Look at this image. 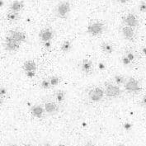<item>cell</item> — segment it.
Returning <instances> with one entry per match:
<instances>
[{"instance_id":"1","label":"cell","mask_w":146,"mask_h":146,"mask_svg":"<svg viewBox=\"0 0 146 146\" xmlns=\"http://www.w3.org/2000/svg\"><path fill=\"white\" fill-rule=\"evenodd\" d=\"M70 11H71V4L68 0H64L60 2L54 8L55 15L62 19L66 18L69 16Z\"/></svg>"},{"instance_id":"2","label":"cell","mask_w":146,"mask_h":146,"mask_svg":"<svg viewBox=\"0 0 146 146\" xmlns=\"http://www.w3.org/2000/svg\"><path fill=\"white\" fill-rule=\"evenodd\" d=\"M105 25L102 22H92L87 27V32L92 36H98L103 33Z\"/></svg>"},{"instance_id":"3","label":"cell","mask_w":146,"mask_h":146,"mask_svg":"<svg viewBox=\"0 0 146 146\" xmlns=\"http://www.w3.org/2000/svg\"><path fill=\"white\" fill-rule=\"evenodd\" d=\"M104 91H105V95L111 98H117L121 96L122 93V91L121 90L120 87L112 83H106Z\"/></svg>"},{"instance_id":"4","label":"cell","mask_w":146,"mask_h":146,"mask_svg":"<svg viewBox=\"0 0 146 146\" xmlns=\"http://www.w3.org/2000/svg\"><path fill=\"white\" fill-rule=\"evenodd\" d=\"M88 98L92 102H99L105 96V91L99 87H95L88 91Z\"/></svg>"},{"instance_id":"5","label":"cell","mask_w":146,"mask_h":146,"mask_svg":"<svg viewBox=\"0 0 146 146\" xmlns=\"http://www.w3.org/2000/svg\"><path fill=\"white\" fill-rule=\"evenodd\" d=\"M125 89L130 93H139L141 91V86L137 79L134 78H130L126 80L124 85Z\"/></svg>"},{"instance_id":"6","label":"cell","mask_w":146,"mask_h":146,"mask_svg":"<svg viewBox=\"0 0 146 146\" xmlns=\"http://www.w3.org/2000/svg\"><path fill=\"white\" fill-rule=\"evenodd\" d=\"M21 43L16 41L14 39L8 36L4 40V48L6 50L10 52H15L17 50H19Z\"/></svg>"},{"instance_id":"7","label":"cell","mask_w":146,"mask_h":146,"mask_svg":"<svg viewBox=\"0 0 146 146\" xmlns=\"http://www.w3.org/2000/svg\"><path fill=\"white\" fill-rule=\"evenodd\" d=\"M44 109L48 115H54L59 112L60 107L53 101H46L44 103Z\"/></svg>"},{"instance_id":"8","label":"cell","mask_w":146,"mask_h":146,"mask_svg":"<svg viewBox=\"0 0 146 146\" xmlns=\"http://www.w3.org/2000/svg\"><path fill=\"white\" fill-rule=\"evenodd\" d=\"M53 37H54V31L49 27L44 28L39 32V39L42 43L46 41H51Z\"/></svg>"},{"instance_id":"9","label":"cell","mask_w":146,"mask_h":146,"mask_svg":"<svg viewBox=\"0 0 146 146\" xmlns=\"http://www.w3.org/2000/svg\"><path fill=\"white\" fill-rule=\"evenodd\" d=\"M123 23L125 26L135 28L139 26V19L135 14L128 13L123 17Z\"/></svg>"},{"instance_id":"10","label":"cell","mask_w":146,"mask_h":146,"mask_svg":"<svg viewBox=\"0 0 146 146\" xmlns=\"http://www.w3.org/2000/svg\"><path fill=\"white\" fill-rule=\"evenodd\" d=\"M79 67H80L81 71L84 73L85 74H92V69H93L92 61L89 59H84L80 62Z\"/></svg>"},{"instance_id":"11","label":"cell","mask_w":146,"mask_h":146,"mask_svg":"<svg viewBox=\"0 0 146 146\" xmlns=\"http://www.w3.org/2000/svg\"><path fill=\"white\" fill-rule=\"evenodd\" d=\"M10 37H12L13 39H14L16 41L19 42V43H23L25 42L27 40V36L26 34L20 31H9L8 33Z\"/></svg>"},{"instance_id":"12","label":"cell","mask_w":146,"mask_h":146,"mask_svg":"<svg viewBox=\"0 0 146 146\" xmlns=\"http://www.w3.org/2000/svg\"><path fill=\"white\" fill-rule=\"evenodd\" d=\"M121 33H122V36H123L125 39H126V40H128L130 41L134 40L135 36L134 28L124 25L123 27H121Z\"/></svg>"},{"instance_id":"13","label":"cell","mask_w":146,"mask_h":146,"mask_svg":"<svg viewBox=\"0 0 146 146\" xmlns=\"http://www.w3.org/2000/svg\"><path fill=\"white\" fill-rule=\"evenodd\" d=\"M31 112L34 117H36L37 119H41L44 116L46 111H45L44 108H42L40 106L35 105V106H32L31 108Z\"/></svg>"},{"instance_id":"14","label":"cell","mask_w":146,"mask_h":146,"mask_svg":"<svg viewBox=\"0 0 146 146\" xmlns=\"http://www.w3.org/2000/svg\"><path fill=\"white\" fill-rule=\"evenodd\" d=\"M23 8H24V3L23 1L20 0H15L9 5V10L11 12H15L18 13L23 10Z\"/></svg>"},{"instance_id":"15","label":"cell","mask_w":146,"mask_h":146,"mask_svg":"<svg viewBox=\"0 0 146 146\" xmlns=\"http://www.w3.org/2000/svg\"><path fill=\"white\" fill-rule=\"evenodd\" d=\"M36 64L33 60H27L24 62L23 65V69L25 72L29 71H36Z\"/></svg>"},{"instance_id":"16","label":"cell","mask_w":146,"mask_h":146,"mask_svg":"<svg viewBox=\"0 0 146 146\" xmlns=\"http://www.w3.org/2000/svg\"><path fill=\"white\" fill-rule=\"evenodd\" d=\"M102 50L107 54H111L114 52V47L109 42H103L101 45Z\"/></svg>"},{"instance_id":"17","label":"cell","mask_w":146,"mask_h":146,"mask_svg":"<svg viewBox=\"0 0 146 146\" xmlns=\"http://www.w3.org/2000/svg\"><path fill=\"white\" fill-rule=\"evenodd\" d=\"M72 47H73L72 42L69 40H65L62 42L61 46H60V50L64 53H68L72 50Z\"/></svg>"},{"instance_id":"18","label":"cell","mask_w":146,"mask_h":146,"mask_svg":"<svg viewBox=\"0 0 146 146\" xmlns=\"http://www.w3.org/2000/svg\"><path fill=\"white\" fill-rule=\"evenodd\" d=\"M20 18V15L18 13H15V12H11L9 11L7 14V19L11 23H16L19 20Z\"/></svg>"},{"instance_id":"19","label":"cell","mask_w":146,"mask_h":146,"mask_svg":"<svg viewBox=\"0 0 146 146\" xmlns=\"http://www.w3.org/2000/svg\"><path fill=\"white\" fill-rule=\"evenodd\" d=\"M54 97L57 102H63L65 99V92L62 90H58L54 93Z\"/></svg>"},{"instance_id":"20","label":"cell","mask_w":146,"mask_h":146,"mask_svg":"<svg viewBox=\"0 0 146 146\" xmlns=\"http://www.w3.org/2000/svg\"><path fill=\"white\" fill-rule=\"evenodd\" d=\"M113 78H114V81H115V84L118 85V86L125 85L126 80H127V78H125L123 75H121V74H115Z\"/></svg>"},{"instance_id":"21","label":"cell","mask_w":146,"mask_h":146,"mask_svg":"<svg viewBox=\"0 0 146 146\" xmlns=\"http://www.w3.org/2000/svg\"><path fill=\"white\" fill-rule=\"evenodd\" d=\"M40 88H43V89H50L51 88V85H50V80L49 78H43L40 82Z\"/></svg>"},{"instance_id":"22","label":"cell","mask_w":146,"mask_h":146,"mask_svg":"<svg viewBox=\"0 0 146 146\" xmlns=\"http://www.w3.org/2000/svg\"><path fill=\"white\" fill-rule=\"evenodd\" d=\"M125 55L132 63H134V62L136 60V54H135V52H133L132 50H127V51L125 53Z\"/></svg>"},{"instance_id":"23","label":"cell","mask_w":146,"mask_h":146,"mask_svg":"<svg viewBox=\"0 0 146 146\" xmlns=\"http://www.w3.org/2000/svg\"><path fill=\"white\" fill-rule=\"evenodd\" d=\"M49 80H50V85L51 87H55L57 85L59 84L60 83V78L56 75H53V76H50L49 78Z\"/></svg>"},{"instance_id":"24","label":"cell","mask_w":146,"mask_h":146,"mask_svg":"<svg viewBox=\"0 0 146 146\" xmlns=\"http://www.w3.org/2000/svg\"><path fill=\"white\" fill-rule=\"evenodd\" d=\"M122 127H123V129L125 131L130 132V131H132V129H133V124H131V122H129V121H126V122H125V123L122 125Z\"/></svg>"},{"instance_id":"25","label":"cell","mask_w":146,"mask_h":146,"mask_svg":"<svg viewBox=\"0 0 146 146\" xmlns=\"http://www.w3.org/2000/svg\"><path fill=\"white\" fill-rule=\"evenodd\" d=\"M139 11L142 13H146V2L145 1H142L139 3Z\"/></svg>"},{"instance_id":"26","label":"cell","mask_w":146,"mask_h":146,"mask_svg":"<svg viewBox=\"0 0 146 146\" xmlns=\"http://www.w3.org/2000/svg\"><path fill=\"white\" fill-rule=\"evenodd\" d=\"M121 63L123 64V65H125V66H131V64H133L125 54H124L123 56H122V58H121Z\"/></svg>"},{"instance_id":"27","label":"cell","mask_w":146,"mask_h":146,"mask_svg":"<svg viewBox=\"0 0 146 146\" xmlns=\"http://www.w3.org/2000/svg\"><path fill=\"white\" fill-rule=\"evenodd\" d=\"M8 93V90L5 87H1V89H0V94H1V102L2 100H3V98H5V96L7 95Z\"/></svg>"},{"instance_id":"28","label":"cell","mask_w":146,"mask_h":146,"mask_svg":"<svg viewBox=\"0 0 146 146\" xmlns=\"http://www.w3.org/2000/svg\"><path fill=\"white\" fill-rule=\"evenodd\" d=\"M139 105H140V107H142V108H146V94H145V95L142 97L141 100L139 102Z\"/></svg>"},{"instance_id":"29","label":"cell","mask_w":146,"mask_h":146,"mask_svg":"<svg viewBox=\"0 0 146 146\" xmlns=\"http://www.w3.org/2000/svg\"><path fill=\"white\" fill-rule=\"evenodd\" d=\"M26 74H27V76L28 78H31L35 77V75H36V71H29V72H26Z\"/></svg>"},{"instance_id":"30","label":"cell","mask_w":146,"mask_h":146,"mask_svg":"<svg viewBox=\"0 0 146 146\" xmlns=\"http://www.w3.org/2000/svg\"><path fill=\"white\" fill-rule=\"evenodd\" d=\"M42 45H43V46H44L46 49H50V48L51 47L52 43H51V41H46V42L42 43Z\"/></svg>"},{"instance_id":"31","label":"cell","mask_w":146,"mask_h":146,"mask_svg":"<svg viewBox=\"0 0 146 146\" xmlns=\"http://www.w3.org/2000/svg\"><path fill=\"white\" fill-rule=\"evenodd\" d=\"M106 64L103 63V62H99L98 63V69H100V70H104V69H106Z\"/></svg>"},{"instance_id":"32","label":"cell","mask_w":146,"mask_h":146,"mask_svg":"<svg viewBox=\"0 0 146 146\" xmlns=\"http://www.w3.org/2000/svg\"><path fill=\"white\" fill-rule=\"evenodd\" d=\"M141 53L144 54V55H146V46L142 47V49H141Z\"/></svg>"},{"instance_id":"33","label":"cell","mask_w":146,"mask_h":146,"mask_svg":"<svg viewBox=\"0 0 146 146\" xmlns=\"http://www.w3.org/2000/svg\"><path fill=\"white\" fill-rule=\"evenodd\" d=\"M118 3H126L129 0H116Z\"/></svg>"},{"instance_id":"34","label":"cell","mask_w":146,"mask_h":146,"mask_svg":"<svg viewBox=\"0 0 146 146\" xmlns=\"http://www.w3.org/2000/svg\"><path fill=\"white\" fill-rule=\"evenodd\" d=\"M3 6H4V2H3V0H0V7L3 8Z\"/></svg>"},{"instance_id":"35","label":"cell","mask_w":146,"mask_h":146,"mask_svg":"<svg viewBox=\"0 0 146 146\" xmlns=\"http://www.w3.org/2000/svg\"><path fill=\"white\" fill-rule=\"evenodd\" d=\"M41 146H52L50 144H49V143H46V144H43Z\"/></svg>"},{"instance_id":"36","label":"cell","mask_w":146,"mask_h":146,"mask_svg":"<svg viewBox=\"0 0 146 146\" xmlns=\"http://www.w3.org/2000/svg\"><path fill=\"white\" fill-rule=\"evenodd\" d=\"M85 146H94V145H92V143H88L87 145H85Z\"/></svg>"},{"instance_id":"37","label":"cell","mask_w":146,"mask_h":146,"mask_svg":"<svg viewBox=\"0 0 146 146\" xmlns=\"http://www.w3.org/2000/svg\"><path fill=\"white\" fill-rule=\"evenodd\" d=\"M7 146H17V145H15V144H8Z\"/></svg>"},{"instance_id":"38","label":"cell","mask_w":146,"mask_h":146,"mask_svg":"<svg viewBox=\"0 0 146 146\" xmlns=\"http://www.w3.org/2000/svg\"><path fill=\"white\" fill-rule=\"evenodd\" d=\"M24 146H33L31 144H26V145H24Z\"/></svg>"},{"instance_id":"39","label":"cell","mask_w":146,"mask_h":146,"mask_svg":"<svg viewBox=\"0 0 146 146\" xmlns=\"http://www.w3.org/2000/svg\"><path fill=\"white\" fill-rule=\"evenodd\" d=\"M115 146H125V145H123V144H118L117 145H115Z\"/></svg>"},{"instance_id":"40","label":"cell","mask_w":146,"mask_h":146,"mask_svg":"<svg viewBox=\"0 0 146 146\" xmlns=\"http://www.w3.org/2000/svg\"><path fill=\"white\" fill-rule=\"evenodd\" d=\"M58 146H66V145H64V144H60Z\"/></svg>"}]
</instances>
